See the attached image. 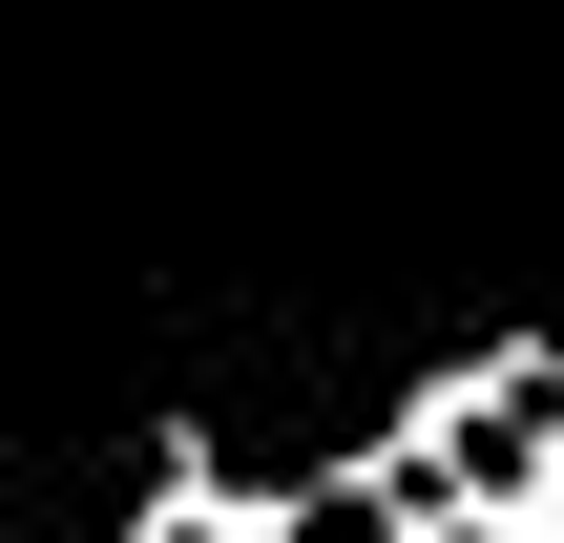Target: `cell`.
I'll return each instance as SVG.
<instances>
[{"instance_id":"obj_1","label":"cell","mask_w":564,"mask_h":543,"mask_svg":"<svg viewBox=\"0 0 564 543\" xmlns=\"http://www.w3.org/2000/svg\"><path fill=\"white\" fill-rule=\"evenodd\" d=\"M272 543H398V502H377V481H335V502H293Z\"/></svg>"},{"instance_id":"obj_2","label":"cell","mask_w":564,"mask_h":543,"mask_svg":"<svg viewBox=\"0 0 564 543\" xmlns=\"http://www.w3.org/2000/svg\"><path fill=\"white\" fill-rule=\"evenodd\" d=\"M544 543H564V502H544Z\"/></svg>"}]
</instances>
